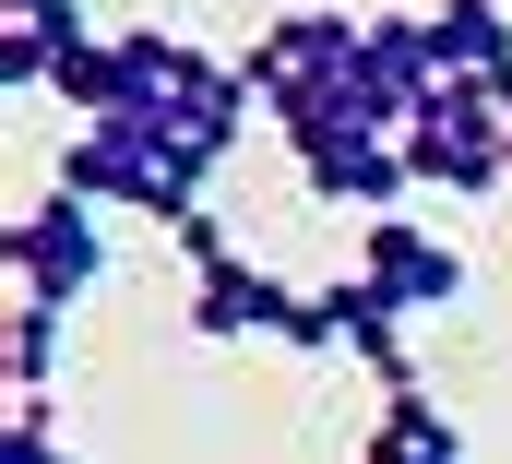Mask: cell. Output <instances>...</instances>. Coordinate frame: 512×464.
<instances>
[{
	"mask_svg": "<svg viewBox=\"0 0 512 464\" xmlns=\"http://www.w3.org/2000/svg\"><path fill=\"white\" fill-rule=\"evenodd\" d=\"M405 179L417 191H501L512 179V96L501 84H429V108L405 119Z\"/></svg>",
	"mask_w": 512,
	"mask_h": 464,
	"instance_id": "1",
	"label": "cell"
},
{
	"mask_svg": "<svg viewBox=\"0 0 512 464\" xmlns=\"http://www.w3.org/2000/svg\"><path fill=\"white\" fill-rule=\"evenodd\" d=\"M203 179L215 167H191V155H167L143 131H72L60 143V191L72 203H120V215H155V227H191L203 215Z\"/></svg>",
	"mask_w": 512,
	"mask_h": 464,
	"instance_id": "2",
	"label": "cell"
},
{
	"mask_svg": "<svg viewBox=\"0 0 512 464\" xmlns=\"http://www.w3.org/2000/svg\"><path fill=\"white\" fill-rule=\"evenodd\" d=\"M0 274H12V298H24V310H72V298L108 274V227H96V203L36 191V203L0 227Z\"/></svg>",
	"mask_w": 512,
	"mask_h": 464,
	"instance_id": "3",
	"label": "cell"
},
{
	"mask_svg": "<svg viewBox=\"0 0 512 464\" xmlns=\"http://www.w3.org/2000/svg\"><path fill=\"white\" fill-rule=\"evenodd\" d=\"M286 155H298V191H310V203H334V215H358V227L405 215V191H417L393 131H298Z\"/></svg>",
	"mask_w": 512,
	"mask_h": 464,
	"instance_id": "4",
	"label": "cell"
},
{
	"mask_svg": "<svg viewBox=\"0 0 512 464\" xmlns=\"http://www.w3.org/2000/svg\"><path fill=\"white\" fill-rule=\"evenodd\" d=\"M358 274L382 286L405 322H417V310H453V298H465V250L429 227V215H382V227H358Z\"/></svg>",
	"mask_w": 512,
	"mask_h": 464,
	"instance_id": "5",
	"label": "cell"
},
{
	"mask_svg": "<svg viewBox=\"0 0 512 464\" xmlns=\"http://www.w3.org/2000/svg\"><path fill=\"white\" fill-rule=\"evenodd\" d=\"M298 298H310V286H286V274H262V262H215V274H191V334H203V346H239V334H274V346H286Z\"/></svg>",
	"mask_w": 512,
	"mask_h": 464,
	"instance_id": "6",
	"label": "cell"
},
{
	"mask_svg": "<svg viewBox=\"0 0 512 464\" xmlns=\"http://www.w3.org/2000/svg\"><path fill=\"white\" fill-rule=\"evenodd\" d=\"M334 322H346V357H358L382 393H405V381H417V357H405V310H393L370 274H334Z\"/></svg>",
	"mask_w": 512,
	"mask_h": 464,
	"instance_id": "7",
	"label": "cell"
},
{
	"mask_svg": "<svg viewBox=\"0 0 512 464\" xmlns=\"http://www.w3.org/2000/svg\"><path fill=\"white\" fill-rule=\"evenodd\" d=\"M370 464H465V429L405 381V393H382V417H370Z\"/></svg>",
	"mask_w": 512,
	"mask_h": 464,
	"instance_id": "8",
	"label": "cell"
},
{
	"mask_svg": "<svg viewBox=\"0 0 512 464\" xmlns=\"http://www.w3.org/2000/svg\"><path fill=\"white\" fill-rule=\"evenodd\" d=\"M60 310H24L12 298V322H0V369H12V405H48V381H60Z\"/></svg>",
	"mask_w": 512,
	"mask_h": 464,
	"instance_id": "9",
	"label": "cell"
},
{
	"mask_svg": "<svg viewBox=\"0 0 512 464\" xmlns=\"http://www.w3.org/2000/svg\"><path fill=\"white\" fill-rule=\"evenodd\" d=\"M0 12H12V24H24V36H48V48H60V60H72V48H84V36H96V24H84V0H0Z\"/></svg>",
	"mask_w": 512,
	"mask_h": 464,
	"instance_id": "10",
	"label": "cell"
},
{
	"mask_svg": "<svg viewBox=\"0 0 512 464\" xmlns=\"http://www.w3.org/2000/svg\"><path fill=\"white\" fill-rule=\"evenodd\" d=\"M167 238H179V262H191V274L239 262V238H227V215H191V227H167Z\"/></svg>",
	"mask_w": 512,
	"mask_h": 464,
	"instance_id": "11",
	"label": "cell"
},
{
	"mask_svg": "<svg viewBox=\"0 0 512 464\" xmlns=\"http://www.w3.org/2000/svg\"><path fill=\"white\" fill-rule=\"evenodd\" d=\"M60 464H72V453H60Z\"/></svg>",
	"mask_w": 512,
	"mask_h": 464,
	"instance_id": "12",
	"label": "cell"
}]
</instances>
